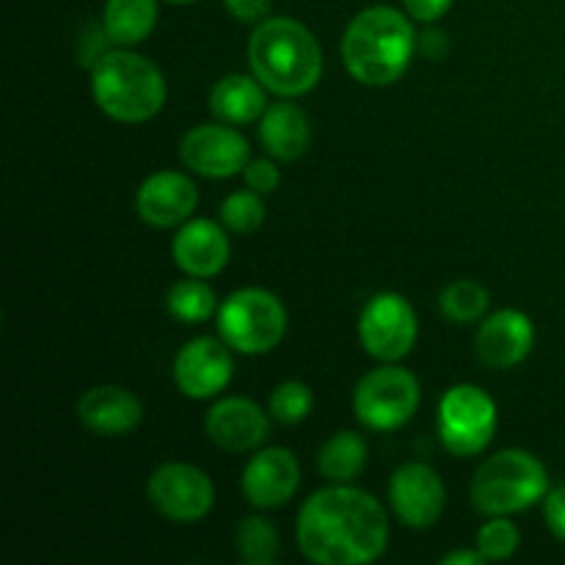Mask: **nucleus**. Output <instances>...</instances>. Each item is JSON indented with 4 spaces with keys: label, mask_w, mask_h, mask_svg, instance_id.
I'll return each instance as SVG.
<instances>
[{
    "label": "nucleus",
    "mask_w": 565,
    "mask_h": 565,
    "mask_svg": "<svg viewBox=\"0 0 565 565\" xmlns=\"http://www.w3.org/2000/svg\"><path fill=\"white\" fill-rule=\"evenodd\" d=\"M298 550L318 565H364L384 555L390 519L384 505L351 483H331L301 505Z\"/></svg>",
    "instance_id": "f257e3e1"
},
{
    "label": "nucleus",
    "mask_w": 565,
    "mask_h": 565,
    "mask_svg": "<svg viewBox=\"0 0 565 565\" xmlns=\"http://www.w3.org/2000/svg\"><path fill=\"white\" fill-rule=\"evenodd\" d=\"M419 39L412 20L392 6L359 11L342 36V64L362 86L384 88L401 81L412 66Z\"/></svg>",
    "instance_id": "f03ea898"
},
{
    "label": "nucleus",
    "mask_w": 565,
    "mask_h": 565,
    "mask_svg": "<svg viewBox=\"0 0 565 565\" xmlns=\"http://www.w3.org/2000/svg\"><path fill=\"white\" fill-rule=\"evenodd\" d=\"M248 64L254 77L279 97H303L323 77V50L303 22L268 17L248 39Z\"/></svg>",
    "instance_id": "7ed1b4c3"
},
{
    "label": "nucleus",
    "mask_w": 565,
    "mask_h": 565,
    "mask_svg": "<svg viewBox=\"0 0 565 565\" xmlns=\"http://www.w3.org/2000/svg\"><path fill=\"white\" fill-rule=\"evenodd\" d=\"M92 97L114 121L141 125L163 110L169 86L154 61L130 47H119L108 50L92 66Z\"/></svg>",
    "instance_id": "20e7f679"
},
{
    "label": "nucleus",
    "mask_w": 565,
    "mask_h": 565,
    "mask_svg": "<svg viewBox=\"0 0 565 565\" xmlns=\"http://www.w3.org/2000/svg\"><path fill=\"white\" fill-rule=\"evenodd\" d=\"M550 472L527 450H500L486 458L472 478V505L483 516H513L544 502Z\"/></svg>",
    "instance_id": "39448f33"
},
{
    "label": "nucleus",
    "mask_w": 565,
    "mask_h": 565,
    "mask_svg": "<svg viewBox=\"0 0 565 565\" xmlns=\"http://www.w3.org/2000/svg\"><path fill=\"white\" fill-rule=\"evenodd\" d=\"M218 334L232 351L259 356L270 353L287 334V309L270 290L241 287L230 292L215 315Z\"/></svg>",
    "instance_id": "423d86ee"
},
{
    "label": "nucleus",
    "mask_w": 565,
    "mask_h": 565,
    "mask_svg": "<svg viewBox=\"0 0 565 565\" xmlns=\"http://www.w3.org/2000/svg\"><path fill=\"white\" fill-rule=\"evenodd\" d=\"M423 390L412 370L397 367V362H381L370 370L353 390V412L359 423L370 430H397L417 414Z\"/></svg>",
    "instance_id": "0eeeda50"
},
{
    "label": "nucleus",
    "mask_w": 565,
    "mask_h": 565,
    "mask_svg": "<svg viewBox=\"0 0 565 565\" xmlns=\"http://www.w3.org/2000/svg\"><path fill=\"white\" fill-rule=\"evenodd\" d=\"M439 439L456 458L480 456L497 434L494 397L475 384H456L439 401Z\"/></svg>",
    "instance_id": "6e6552de"
},
{
    "label": "nucleus",
    "mask_w": 565,
    "mask_h": 565,
    "mask_svg": "<svg viewBox=\"0 0 565 565\" xmlns=\"http://www.w3.org/2000/svg\"><path fill=\"white\" fill-rule=\"evenodd\" d=\"M417 334V312L401 292L373 296L359 318V340L375 362H401L412 353Z\"/></svg>",
    "instance_id": "1a4fd4ad"
},
{
    "label": "nucleus",
    "mask_w": 565,
    "mask_h": 565,
    "mask_svg": "<svg viewBox=\"0 0 565 565\" xmlns=\"http://www.w3.org/2000/svg\"><path fill=\"white\" fill-rule=\"evenodd\" d=\"M147 500L160 516L180 524L202 522L215 505V486L193 463H163L147 480Z\"/></svg>",
    "instance_id": "9d476101"
},
{
    "label": "nucleus",
    "mask_w": 565,
    "mask_h": 565,
    "mask_svg": "<svg viewBox=\"0 0 565 565\" xmlns=\"http://www.w3.org/2000/svg\"><path fill=\"white\" fill-rule=\"evenodd\" d=\"M180 158L193 174L207 177V180H230V177L243 174L252 160V147L235 125L213 121V125H199L185 132L180 143Z\"/></svg>",
    "instance_id": "9b49d317"
},
{
    "label": "nucleus",
    "mask_w": 565,
    "mask_h": 565,
    "mask_svg": "<svg viewBox=\"0 0 565 565\" xmlns=\"http://www.w3.org/2000/svg\"><path fill=\"white\" fill-rule=\"evenodd\" d=\"M390 502L406 527L428 530L445 513L447 489L434 467L423 461L403 463L390 480Z\"/></svg>",
    "instance_id": "f8f14e48"
},
{
    "label": "nucleus",
    "mask_w": 565,
    "mask_h": 565,
    "mask_svg": "<svg viewBox=\"0 0 565 565\" xmlns=\"http://www.w3.org/2000/svg\"><path fill=\"white\" fill-rule=\"evenodd\" d=\"M235 362L232 348L215 337L185 342L174 359V384L191 401H210L230 386Z\"/></svg>",
    "instance_id": "ddd939ff"
},
{
    "label": "nucleus",
    "mask_w": 565,
    "mask_h": 565,
    "mask_svg": "<svg viewBox=\"0 0 565 565\" xmlns=\"http://www.w3.org/2000/svg\"><path fill=\"white\" fill-rule=\"evenodd\" d=\"M301 486V463L285 447H265L248 458L243 469L241 489L248 505L274 511L287 505Z\"/></svg>",
    "instance_id": "4468645a"
},
{
    "label": "nucleus",
    "mask_w": 565,
    "mask_h": 565,
    "mask_svg": "<svg viewBox=\"0 0 565 565\" xmlns=\"http://www.w3.org/2000/svg\"><path fill=\"white\" fill-rule=\"evenodd\" d=\"M199 207V188L182 171H154L136 193V213L154 230L182 226Z\"/></svg>",
    "instance_id": "2eb2a0df"
},
{
    "label": "nucleus",
    "mask_w": 565,
    "mask_h": 565,
    "mask_svg": "<svg viewBox=\"0 0 565 565\" xmlns=\"http://www.w3.org/2000/svg\"><path fill=\"white\" fill-rule=\"evenodd\" d=\"M226 226L213 218H188L171 241V259L185 276L213 279L230 263V237Z\"/></svg>",
    "instance_id": "dca6fc26"
},
{
    "label": "nucleus",
    "mask_w": 565,
    "mask_h": 565,
    "mask_svg": "<svg viewBox=\"0 0 565 565\" xmlns=\"http://www.w3.org/2000/svg\"><path fill=\"white\" fill-rule=\"evenodd\" d=\"M535 345V326L522 309H500L478 326L475 348L480 362L494 370L519 367Z\"/></svg>",
    "instance_id": "f3484780"
},
{
    "label": "nucleus",
    "mask_w": 565,
    "mask_h": 565,
    "mask_svg": "<svg viewBox=\"0 0 565 565\" xmlns=\"http://www.w3.org/2000/svg\"><path fill=\"white\" fill-rule=\"evenodd\" d=\"M210 441L226 452H252L268 439L270 419L263 406L248 397H224L204 417Z\"/></svg>",
    "instance_id": "a211bd4d"
},
{
    "label": "nucleus",
    "mask_w": 565,
    "mask_h": 565,
    "mask_svg": "<svg viewBox=\"0 0 565 565\" xmlns=\"http://www.w3.org/2000/svg\"><path fill=\"white\" fill-rule=\"evenodd\" d=\"M77 419L97 436H127L141 425L143 406L125 386L103 384L83 392L77 401Z\"/></svg>",
    "instance_id": "6ab92c4d"
},
{
    "label": "nucleus",
    "mask_w": 565,
    "mask_h": 565,
    "mask_svg": "<svg viewBox=\"0 0 565 565\" xmlns=\"http://www.w3.org/2000/svg\"><path fill=\"white\" fill-rule=\"evenodd\" d=\"M265 92L268 88L254 75L232 72V75H224L210 88V110H213L215 119L226 121V125H254L268 110Z\"/></svg>",
    "instance_id": "aec40b11"
},
{
    "label": "nucleus",
    "mask_w": 565,
    "mask_h": 565,
    "mask_svg": "<svg viewBox=\"0 0 565 565\" xmlns=\"http://www.w3.org/2000/svg\"><path fill=\"white\" fill-rule=\"evenodd\" d=\"M259 125V141L268 149V154L274 160H298L309 147V119L296 103H287V97L281 103L268 105V110L263 114Z\"/></svg>",
    "instance_id": "412c9836"
},
{
    "label": "nucleus",
    "mask_w": 565,
    "mask_h": 565,
    "mask_svg": "<svg viewBox=\"0 0 565 565\" xmlns=\"http://www.w3.org/2000/svg\"><path fill=\"white\" fill-rule=\"evenodd\" d=\"M158 0H105L103 28L110 44L136 47L158 25Z\"/></svg>",
    "instance_id": "4be33fe9"
},
{
    "label": "nucleus",
    "mask_w": 565,
    "mask_h": 565,
    "mask_svg": "<svg viewBox=\"0 0 565 565\" xmlns=\"http://www.w3.org/2000/svg\"><path fill=\"white\" fill-rule=\"evenodd\" d=\"M367 467V441L353 430L331 436L318 452V469L331 483H353Z\"/></svg>",
    "instance_id": "5701e85b"
},
{
    "label": "nucleus",
    "mask_w": 565,
    "mask_h": 565,
    "mask_svg": "<svg viewBox=\"0 0 565 565\" xmlns=\"http://www.w3.org/2000/svg\"><path fill=\"white\" fill-rule=\"evenodd\" d=\"M218 296H215L213 287L207 285L199 276H188V279L174 281L166 292V309L174 320L185 326L204 323V320L215 318L218 315Z\"/></svg>",
    "instance_id": "b1692460"
},
{
    "label": "nucleus",
    "mask_w": 565,
    "mask_h": 565,
    "mask_svg": "<svg viewBox=\"0 0 565 565\" xmlns=\"http://www.w3.org/2000/svg\"><path fill=\"white\" fill-rule=\"evenodd\" d=\"M237 557L248 565H274L279 561L281 539L279 530L263 516H248L237 524L235 535Z\"/></svg>",
    "instance_id": "393cba45"
},
{
    "label": "nucleus",
    "mask_w": 565,
    "mask_h": 565,
    "mask_svg": "<svg viewBox=\"0 0 565 565\" xmlns=\"http://www.w3.org/2000/svg\"><path fill=\"white\" fill-rule=\"evenodd\" d=\"M489 303V290L475 279L450 281L439 296V309L450 323H478L486 318Z\"/></svg>",
    "instance_id": "a878e982"
},
{
    "label": "nucleus",
    "mask_w": 565,
    "mask_h": 565,
    "mask_svg": "<svg viewBox=\"0 0 565 565\" xmlns=\"http://www.w3.org/2000/svg\"><path fill=\"white\" fill-rule=\"evenodd\" d=\"M221 224L235 235H252L265 224L268 207L263 202V193L257 191H235L221 202Z\"/></svg>",
    "instance_id": "bb28decb"
},
{
    "label": "nucleus",
    "mask_w": 565,
    "mask_h": 565,
    "mask_svg": "<svg viewBox=\"0 0 565 565\" xmlns=\"http://www.w3.org/2000/svg\"><path fill=\"white\" fill-rule=\"evenodd\" d=\"M315 397L303 381H281L268 401V414L279 425H298L312 414Z\"/></svg>",
    "instance_id": "cd10ccee"
},
{
    "label": "nucleus",
    "mask_w": 565,
    "mask_h": 565,
    "mask_svg": "<svg viewBox=\"0 0 565 565\" xmlns=\"http://www.w3.org/2000/svg\"><path fill=\"white\" fill-rule=\"evenodd\" d=\"M519 544H522V533L508 516H489V522L480 524L478 539H475V546L491 563H502L516 555Z\"/></svg>",
    "instance_id": "c85d7f7f"
},
{
    "label": "nucleus",
    "mask_w": 565,
    "mask_h": 565,
    "mask_svg": "<svg viewBox=\"0 0 565 565\" xmlns=\"http://www.w3.org/2000/svg\"><path fill=\"white\" fill-rule=\"evenodd\" d=\"M243 180H246V188L268 196V193H274L276 188H279L281 171L274 160L257 158V160H248V166L243 169Z\"/></svg>",
    "instance_id": "c756f323"
},
{
    "label": "nucleus",
    "mask_w": 565,
    "mask_h": 565,
    "mask_svg": "<svg viewBox=\"0 0 565 565\" xmlns=\"http://www.w3.org/2000/svg\"><path fill=\"white\" fill-rule=\"evenodd\" d=\"M544 522L550 533L565 544V486L550 489V494L544 497Z\"/></svg>",
    "instance_id": "7c9ffc66"
},
{
    "label": "nucleus",
    "mask_w": 565,
    "mask_h": 565,
    "mask_svg": "<svg viewBox=\"0 0 565 565\" xmlns=\"http://www.w3.org/2000/svg\"><path fill=\"white\" fill-rule=\"evenodd\" d=\"M224 6L237 22H248V25H259L270 14V0H224Z\"/></svg>",
    "instance_id": "2f4dec72"
},
{
    "label": "nucleus",
    "mask_w": 565,
    "mask_h": 565,
    "mask_svg": "<svg viewBox=\"0 0 565 565\" xmlns=\"http://www.w3.org/2000/svg\"><path fill=\"white\" fill-rule=\"evenodd\" d=\"M406 14L417 22H436L450 11L452 0H403Z\"/></svg>",
    "instance_id": "473e14b6"
},
{
    "label": "nucleus",
    "mask_w": 565,
    "mask_h": 565,
    "mask_svg": "<svg viewBox=\"0 0 565 565\" xmlns=\"http://www.w3.org/2000/svg\"><path fill=\"white\" fill-rule=\"evenodd\" d=\"M419 53L430 61H439L447 55V39L441 31H425L419 36Z\"/></svg>",
    "instance_id": "72a5a7b5"
},
{
    "label": "nucleus",
    "mask_w": 565,
    "mask_h": 565,
    "mask_svg": "<svg viewBox=\"0 0 565 565\" xmlns=\"http://www.w3.org/2000/svg\"><path fill=\"white\" fill-rule=\"evenodd\" d=\"M441 565H480V563H486V557H483V552L478 550V546H475V550H456V552H450V555H445L439 561Z\"/></svg>",
    "instance_id": "f704fd0d"
},
{
    "label": "nucleus",
    "mask_w": 565,
    "mask_h": 565,
    "mask_svg": "<svg viewBox=\"0 0 565 565\" xmlns=\"http://www.w3.org/2000/svg\"><path fill=\"white\" fill-rule=\"evenodd\" d=\"M166 3H177V6H182V3H193V0H166Z\"/></svg>",
    "instance_id": "c9c22d12"
}]
</instances>
